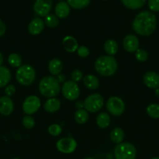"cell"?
<instances>
[{
  "label": "cell",
  "instance_id": "7",
  "mask_svg": "<svg viewBox=\"0 0 159 159\" xmlns=\"http://www.w3.org/2000/svg\"><path fill=\"white\" fill-rule=\"evenodd\" d=\"M106 108L109 113L113 116H118L124 113L126 106L121 98L118 96H112L107 100Z\"/></svg>",
  "mask_w": 159,
  "mask_h": 159
},
{
  "label": "cell",
  "instance_id": "34",
  "mask_svg": "<svg viewBox=\"0 0 159 159\" xmlns=\"http://www.w3.org/2000/svg\"><path fill=\"white\" fill-rule=\"evenodd\" d=\"M77 54L81 57H88L89 54H90V50L86 46H80L78 48L77 51Z\"/></svg>",
  "mask_w": 159,
  "mask_h": 159
},
{
  "label": "cell",
  "instance_id": "40",
  "mask_svg": "<svg viewBox=\"0 0 159 159\" xmlns=\"http://www.w3.org/2000/svg\"><path fill=\"white\" fill-rule=\"evenodd\" d=\"M76 107L79 110V109H82L84 107V102H81V101H78L76 102Z\"/></svg>",
  "mask_w": 159,
  "mask_h": 159
},
{
  "label": "cell",
  "instance_id": "26",
  "mask_svg": "<svg viewBox=\"0 0 159 159\" xmlns=\"http://www.w3.org/2000/svg\"><path fill=\"white\" fill-rule=\"evenodd\" d=\"M75 120L79 124H84L87 122L89 119L88 113L84 109H79L74 114Z\"/></svg>",
  "mask_w": 159,
  "mask_h": 159
},
{
  "label": "cell",
  "instance_id": "3",
  "mask_svg": "<svg viewBox=\"0 0 159 159\" xmlns=\"http://www.w3.org/2000/svg\"><path fill=\"white\" fill-rule=\"evenodd\" d=\"M38 89L42 96L54 98L60 93V83L54 76H46L39 82Z\"/></svg>",
  "mask_w": 159,
  "mask_h": 159
},
{
  "label": "cell",
  "instance_id": "22",
  "mask_svg": "<svg viewBox=\"0 0 159 159\" xmlns=\"http://www.w3.org/2000/svg\"><path fill=\"white\" fill-rule=\"evenodd\" d=\"M96 123L97 125L100 128H106V127H108L111 123L110 115L108 113H105V112L100 113L97 116Z\"/></svg>",
  "mask_w": 159,
  "mask_h": 159
},
{
  "label": "cell",
  "instance_id": "5",
  "mask_svg": "<svg viewBox=\"0 0 159 159\" xmlns=\"http://www.w3.org/2000/svg\"><path fill=\"white\" fill-rule=\"evenodd\" d=\"M115 159H135L137 157V149L129 142L118 144L114 150Z\"/></svg>",
  "mask_w": 159,
  "mask_h": 159
},
{
  "label": "cell",
  "instance_id": "31",
  "mask_svg": "<svg viewBox=\"0 0 159 159\" xmlns=\"http://www.w3.org/2000/svg\"><path fill=\"white\" fill-rule=\"evenodd\" d=\"M48 134H49L50 135H51V136L57 137L62 134V127H61V126L59 125V124H51V125L48 127Z\"/></svg>",
  "mask_w": 159,
  "mask_h": 159
},
{
  "label": "cell",
  "instance_id": "18",
  "mask_svg": "<svg viewBox=\"0 0 159 159\" xmlns=\"http://www.w3.org/2000/svg\"><path fill=\"white\" fill-rule=\"evenodd\" d=\"M61 102L55 98H50L44 104V109L48 113H55L60 109Z\"/></svg>",
  "mask_w": 159,
  "mask_h": 159
},
{
  "label": "cell",
  "instance_id": "23",
  "mask_svg": "<svg viewBox=\"0 0 159 159\" xmlns=\"http://www.w3.org/2000/svg\"><path fill=\"white\" fill-rule=\"evenodd\" d=\"M118 43L115 40H112V39L106 40L104 44V51L110 56L115 55L118 51Z\"/></svg>",
  "mask_w": 159,
  "mask_h": 159
},
{
  "label": "cell",
  "instance_id": "15",
  "mask_svg": "<svg viewBox=\"0 0 159 159\" xmlns=\"http://www.w3.org/2000/svg\"><path fill=\"white\" fill-rule=\"evenodd\" d=\"M45 28V22L40 17H36L30 22L28 25V32L31 35H38Z\"/></svg>",
  "mask_w": 159,
  "mask_h": 159
},
{
  "label": "cell",
  "instance_id": "19",
  "mask_svg": "<svg viewBox=\"0 0 159 159\" xmlns=\"http://www.w3.org/2000/svg\"><path fill=\"white\" fill-rule=\"evenodd\" d=\"M62 68H63V65H62V61L58 58L52 59L48 63V71L50 74L54 76L59 75L62 72Z\"/></svg>",
  "mask_w": 159,
  "mask_h": 159
},
{
  "label": "cell",
  "instance_id": "43",
  "mask_svg": "<svg viewBox=\"0 0 159 159\" xmlns=\"http://www.w3.org/2000/svg\"><path fill=\"white\" fill-rule=\"evenodd\" d=\"M84 159H94V158H92V157H87V158H84Z\"/></svg>",
  "mask_w": 159,
  "mask_h": 159
},
{
  "label": "cell",
  "instance_id": "39",
  "mask_svg": "<svg viewBox=\"0 0 159 159\" xmlns=\"http://www.w3.org/2000/svg\"><path fill=\"white\" fill-rule=\"evenodd\" d=\"M56 79H58L59 83H60V82H64L65 80V76L62 74H59V75H57V78H56Z\"/></svg>",
  "mask_w": 159,
  "mask_h": 159
},
{
  "label": "cell",
  "instance_id": "11",
  "mask_svg": "<svg viewBox=\"0 0 159 159\" xmlns=\"http://www.w3.org/2000/svg\"><path fill=\"white\" fill-rule=\"evenodd\" d=\"M52 6V0H36L33 9L36 14L41 17L46 16L49 14Z\"/></svg>",
  "mask_w": 159,
  "mask_h": 159
},
{
  "label": "cell",
  "instance_id": "2",
  "mask_svg": "<svg viewBox=\"0 0 159 159\" xmlns=\"http://www.w3.org/2000/svg\"><path fill=\"white\" fill-rule=\"evenodd\" d=\"M94 68L99 75L109 77L116 72L118 69V63L116 59L112 56L104 55L99 57L95 61Z\"/></svg>",
  "mask_w": 159,
  "mask_h": 159
},
{
  "label": "cell",
  "instance_id": "45",
  "mask_svg": "<svg viewBox=\"0 0 159 159\" xmlns=\"http://www.w3.org/2000/svg\"><path fill=\"white\" fill-rule=\"evenodd\" d=\"M12 159H20V158H12Z\"/></svg>",
  "mask_w": 159,
  "mask_h": 159
},
{
  "label": "cell",
  "instance_id": "12",
  "mask_svg": "<svg viewBox=\"0 0 159 159\" xmlns=\"http://www.w3.org/2000/svg\"><path fill=\"white\" fill-rule=\"evenodd\" d=\"M123 48L127 52L133 53L139 49V40L133 34H129L123 39Z\"/></svg>",
  "mask_w": 159,
  "mask_h": 159
},
{
  "label": "cell",
  "instance_id": "17",
  "mask_svg": "<svg viewBox=\"0 0 159 159\" xmlns=\"http://www.w3.org/2000/svg\"><path fill=\"white\" fill-rule=\"evenodd\" d=\"M62 45L65 51L69 53H73L79 48L77 40L72 36H65L62 40Z\"/></svg>",
  "mask_w": 159,
  "mask_h": 159
},
{
  "label": "cell",
  "instance_id": "8",
  "mask_svg": "<svg viewBox=\"0 0 159 159\" xmlns=\"http://www.w3.org/2000/svg\"><path fill=\"white\" fill-rule=\"evenodd\" d=\"M62 93L64 97L70 101L78 99L80 94V89L77 83L73 80H67L62 86Z\"/></svg>",
  "mask_w": 159,
  "mask_h": 159
},
{
  "label": "cell",
  "instance_id": "20",
  "mask_svg": "<svg viewBox=\"0 0 159 159\" xmlns=\"http://www.w3.org/2000/svg\"><path fill=\"white\" fill-rule=\"evenodd\" d=\"M84 85L87 87L88 89L94 90L96 89L99 86V80L98 78L94 75H87L83 79Z\"/></svg>",
  "mask_w": 159,
  "mask_h": 159
},
{
  "label": "cell",
  "instance_id": "29",
  "mask_svg": "<svg viewBox=\"0 0 159 159\" xmlns=\"http://www.w3.org/2000/svg\"><path fill=\"white\" fill-rule=\"evenodd\" d=\"M8 62L13 68H20L22 65V58L18 54L12 53L8 57Z\"/></svg>",
  "mask_w": 159,
  "mask_h": 159
},
{
  "label": "cell",
  "instance_id": "13",
  "mask_svg": "<svg viewBox=\"0 0 159 159\" xmlns=\"http://www.w3.org/2000/svg\"><path fill=\"white\" fill-rule=\"evenodd\" d=\"M13 102L10 97L2 96L0 97V113L3 116H9L13 112Z\"/></svg>",
  "mask_w": 159,
  "mask_h": 159
},
{
  "label": "cell",
  "instance_id": "10",
  "mask_svg": "<svg viewBox=\"0 0 159 159\" xmlns=\"http://www.w3.org/2000/svg\"><path fill=\"white\" fill-rule=\"evenodd\" d=\"M41 107V100L37 96H29L23 103V111L27 115L34 114Z\"/></svg>",
  "mask_w": 159,
  "mask_h": 159
},
{
  "label": "cell",
  "instance_id": "14",
  "mask_svg": "<svg viewBox=\"0 0 159 159\" xmlns=\"http://www.w3.org/2000/svg\"><path fill=\"white\" fill-rule=\"evenodd\" d=\"M143 82L148 88L157 89L159 88V75L154 71H148L143 75Z\"/></svg>",
  "mask_w": 159,
  "mask_h": 159
},
{
  "label": "cell",
  "instance_id": "1",
  "mask_svg": "<svg viewBox=\"0 0 159 159\" xmlns=\"http://www.w3.org/2000/svg\"><path fill=\"white\" fill-rule=\"evenodd\" d=\"M132 29L137 34L143 37L151 35L157 26L156 16L151 11H143L137 14L132 21Z\"/></svg>",
  "mask_w": 159,
  "mask_h": 159
},
{
  "label": "cell",
  "instance_id": "6",
  "mask_svg": "<svg viewBox=\"0 0 159 159\" xmlns=\"http://www.w3.org/2000/svg\"><path fill=\"white\" fill-rule=\"evenodd\" d=\"M104 99L102 96L98 93H93L85 99L84 102V107L87 112L97 113L103 107Z\"/></svg>",
  "mask_w": 159,
  "mask_h": 159
},
{
  "label": "cell",
  "instance_id": "35",
  "mask_svg": "<svg viewBox=\"0 0 159 159\" xmlns=\"http://www.w3.org/2000/svg\"><path fill=\"white\" fill-rule=\"evenodd\" d=\"M71 79L73 82H79L80 81L82 80L83 79V73L80 70L76 69L72 72L71 74Z\"/></svg>",
  "mask_w": 159,
  "mask_h": 159
},
{
  "label": "cell",
  "instance_id": "32",
  "mask_svg": "<svg viewBox=\"0 0 159 159\" xmlns=\"http://www.w3.org/2000/svg\"><path fill=\"white\" fill-rule=\"evenodd\" d=\"M22 124H23V126L25 128L32 129L35 126V120H34V119L32 116H31L30 115H27V116H25L23 118V120H22Z\"/></svg>",
  "mask_w": 159,
  "mask_h": 159
},
{
  "label": "cell",
  "instance_id": "24",
  "mask_svg": "<svg viewBox=\"0 0 159 159\" xmlns=\"http://www.w3.org/2000/svg\"><path fill=\"white\" fill-rule=\"evenodd\" d=\"M111 140L115 144H120L123 142V139L125 138V134L123 129L120 127H115L111 131L110 133Z\"/></svg>",
  "mask_w": 159,
  "mask_h": 159
},
{
  "label": "cell",
  "instance_id": "37",
  "mask_svg": "<svg viewBox=\"0 0 159 159\" xmlns=\"http://www.w3.org/2000/svg\"><path fill=\"white\" fill-rule=\"evenodd\" d=\"M15 93L16 88L13 85H8L5 88V94H6V96L10 97V96H13Z\"/></svg>",
  "mask_w": 159,
  "mask_h": 159
},
{
  "label": "cell",
  "instance_id": "44",
  "mask_svg": "<svg viewBox=\"0 0 159 159\" xmlns=\"http://www.w3.org/2000/svg\"><path fill=\"white\" fill-rule=\"evenodd\" d=\"M151 159H159V157H154V158H153Z\"/></svg>",
  "mask_w": 159,
  "mask_h": 159
},
{
  "label": "cell",
  "instance_id": "42",
  "mask_svg": "<svg viewBox=\"0 0 159 159\" xmlns=\"http://www.w3.org/2000/svg\"><path fill=\"white\" fill-rule=\"evenodd\" d=\"M156 95L159 96V89H156Z\"/></svg>",
  "mask_w": 159,
  "mask_h": 159
},
{
  "label": "cell",
  "instance_id": "41",
  "mask_svg": "<svg viewBox=\"0 0 159 159\" xmlns=\"http://www.w3.org/2000/svg\"><path fill=\"white\" fill-rule=\"evenodd\" d=\"M3 63V56L2 53L0 52V66H2V64Z\"/></svg>",
  "mask_w": 159,
  "mask_h": 159
},
{
  "label": "cell",
  "instance_id": "27",
  "mask_svg": "<svg viewBox=\"0 0 159 159\" xmlns=\"http://www.w3.org/2000/svg\"><path fill=\"white\" fill-rule=\"evenodd\" d=\"M90 0H67L69 6L76 9H83L89 6Z\"/></svg>",
  "mask_w": 159,
  "mask_h": 159
},
{
  "label": "cell",
  "instance_id": "4",
  "mask_svg": "<svg viewBox=\"0 0 159 159\" xmlns=\"http://www.w3.org/2000/svg\"><path fill=\"white\" fill-rule=\"evenodd\" d=\"M36 78V71L30 65H22L16 71V79L22 85L27 86L34 82Z\"/></svg>",
  "mask_w": 159,
  "mask_h": 159
},
{
  "label": "cell",
  "instance_id": "9",
  "mask_svg": "<svg viewBox=\"0 0 159 159\" xmlns=\"http://www.w3.org/2000/svg\"><path fill=\"white\" fill-rule=\"evenodd\" d=\"M77 143L73 138H63L56 143V148L63 154H71L76 151Z\"/></svg>",
  "mask_w": 159,
  "mask_h": 159
},
{
  "label": "cell",
  "instance_id": "36",
  "mask_svg": "<svg viewBox=\"0 0 159 159\" xmlns=\"http://www.w3.org/2000/svg\"><path fill=\"white\" fill-rule=\"evenodd\" d=\"M148 7L151 12H159V0H148Z\"/></svg>",
  "mask_w": 159,
  "mask_h": 159
},
{
  "label": "cell",
  "instance_id": "25",
  "mask_svg": "<svg viewBox=\"0 0 159 159\" xmlns=\"http://www.w3.org/2000/svg\"><path fill=\"white\" fill-rule=\"evenodd\" d=\"M123 4L129 9H139L143 6L146 0H121Z\"/></svg>",
  "mask_w": 159,
  "mask_h": 159
},
{
  "label": "cell",
  "instance_id": "33",
  "mask_svg": "<svg viewBox=\"0 0 159 159\" xmlns=\"http://www.w3.org/2000/svg\"><path fill=\"white\" fill-rule=\"evenodd\" d=\"M135 57L138 61L145 62L148 58V54L143 49H138L135 52Z\"/></svg>",
  "mask_w": 159,
  "mask_h": 159
},
{
  "label": "cell",
  "instance_id": "30",
  "mask_svg": "<svg viewBox=\"0 0 159 159\" xmlns=\"http://www.w3.org/2000/svg\"><path fill=\"white\" fill-rule=\"evenodd\" d=\"M45 24L50 28H55L59 25V18L54 14H48L45 18Z\"/></svg>",
  "mask_w": 159,
  "mask_h": 159
},
{
  "label": "cell",
  "instance_id": "16",
  "mask_svg": "<svg viewBox=\"0 0 159 159\" xmlns=\"http://www.w3.org/2000/svg\"><path fill=\"white\" fill-rule=\"evenodd\" d=\"M70 6L65 2H60L57 3L55 7V13L58 18L65 19L70 15Z\"/></svg>",
  "mask_w": 159,
  "mask_h": 159
},
{
  "label": "cell",
  "instance_id": "28",
  "mask_svg": "<svg viewBox=\"0 0 159 159\" xmlns=\"http://www.w3.org/2000/svg\"><path fill=\"white\" fill-rule=\"evenodd\" d=\"M147 113L152 119H159V104H150L147 107Z\"/></svg>",
  "mask_w": 159,
  "mask_h": 159
},
{
  "label": "cell",
  "instance_id": "38",
  "mask_svg": "<svg viewBox=\"0 0 159 159\" xmlns=\"http://www.w3.org/2000/svg\"><path fill=\"white\" fill-rule=\"evenodd\" d=\"M6 27L4 22H3L2 20H0V37L4 35L5 33H6Z\"/></svg>",
  "mask_w": 159,
  "mask_h": 159
},
{
  "label": "cell",
  "instance_id": "21",
  "mask_svg": "<svg viewBox=\"0 0 159 159\" xmlns=\"http://www.w3.org/2000/svg\"><path fill=\"white\" fill-rule=\"evenodd\" d=\"M11 72L8 68L0 66V88L6 86L11 80Z\"/></svg>",
  "mask_w": 159,
  "mask_h": 159
}]
</instances>
